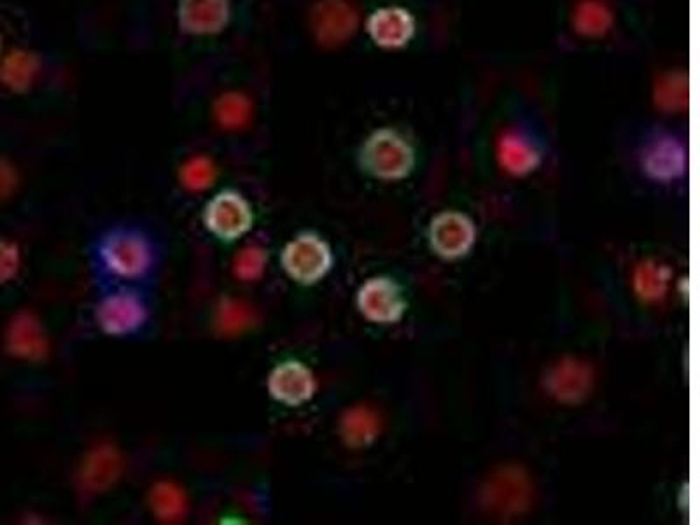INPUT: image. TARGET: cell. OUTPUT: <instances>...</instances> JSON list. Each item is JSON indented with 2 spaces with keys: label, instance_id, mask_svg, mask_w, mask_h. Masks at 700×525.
I'll return each mask as SVG.
<instances>
[{
  "label": "cell",
  "instance_id": "cell-18",
  "mask_svg": "<svg viewBox=\"0 0 700 525\" xmlns=\"http://www.w3.org/2000/svg\"><path fill=\"white\" fill-rule=\"evenodd\" d=\"M216 120L225 130H242L253 118V104L242 93H225L214 106Z\"/></svg>",
  "mask_w": 700,
  "mask_h": 525
},
{
  "label": "cell",
  "instance_id": "cell-15",
  "mask_svg": "<svg viewBox=\"0 0 700 525\" xmlns=\"http://www.w3.org/2000/svg\"><path fill=\"white\" fill-rule=\"evenodd\" d=\"M39 58L25 49H13L0 62V83L13 92H27L39 74Z\"/></svg>",
  "mask_w": 700,
  "mask_h": 525
},
{
  "label": "cell",
  "instance_id": "cell-12",
  "mask_svg": "<svg viewBox=\"0 0 700 525\" xmlns=\"http://www.w3.org/2000/svg\"><path fill=\"white\" fill-rule=\"evenodd\" d=\"M550 393L566 403H577L589 394L592 387V370L586 362L566 359L552 368L546 379Z\"/></svg>",
  "mask_w": 700,
  "mask_h": 525
},
{
  "label": "cell",
  "instance_id": "cell-14",
  "mask_svg": "<svg viewBox=\"0 0 700 525\" xmlns=\"http://www.w3.org/2000/svg\"><path fill=\"white\" fill-rule=\"evenodd\" d=\"M485 496H487L485 503L491 504L494 510L519 512L528 503V480L515 469H505L488 481Z\"/></svg>",
  "mask_w": 700,
  "mask_h": 525
},
{
  "label": "cell",
  "instance_id": "cell-25",
  "mask_svg": "<svg viewBox=\"0 0 700 525\" xmlns=\"http://www.w3.org/2000/svg\"><path fill=\"white\" fill-rule=\"evenodd\" d=\"M20 265L22 258L19 246L10 240L0 239V284L10 283L11 278L16 277Z\"/></svg>",
  "mask_w": 700,
  "mask_h": 525
},
{
  "label": "cell",
  "instance_id": "cell-1",
  "mask_svg": "<svg viewBox=\"0 0 700 525\" xmlns=\"http://www.w3.org/2000/svg\"><path fill=\"white\" fill-rule=\"evenodd\" d=\"M282 265L298 283L312 284L328 272L331 251L319 237L302 235L285 249Z\"/></svg>",
  "mask_w": 700,
  "mask_h": 525
},
{
  "label": "cell",
  "instance_id": "cell-26",
  "mask_svg": "<svg viewBox=\"0 0 700 525\" xmlns=\"http://www.w3.org/2000/svg\"><path fill=\"white\" fill-rule=\"evenodd\" d=\"M16 188H19V174L10 162L0 158V202L10 199Z\"/></svg>",
  "mask_w": 700,
  "mask_h": 525
},
{
  "label": "cell",
  "instance_id": "cell-17",
  "mask_svg": "<svg viewBox=\"0 0 700 525\" xmlns=\"http://www.w3.org/2000/svg\"><path fill=\"white\" fill-rule=\"evenodd\" d=\"M153 512L164 522H178L188 512V499L184 490L173 481H160L152 490Z\"/></svg>",
  "mask_w": 700,
  "mask_h": 525
},
{
  "label": "cell",
  "instance_id": "cell-20",
  "mask_svg": "<svg viewBox=\"0 0 700 525\" xmlns=\"http://www.w3.org/2000/svg\"><path fill=\"white\" fill-rule=\"evenodd\" d=\"M667 270L662 265H656L653 261H644L636 270V289L644 300H659L667 287Z\"/></svg>",
  "mask_w": 700,
  "mask_h": 525
},
{
  "label": "cell",
  "instance_id": "cell-4",
  "mask_svg": "<svg viewBox=\"0 0 700 525\" xmlns=\"http://www.w3.org/2000/svg\"><path fill=\"white\" fill-rule=\"evenodd\" d=\"M123 455L109 443L95 446L81 464V489L88 494H100L111 489L123 475Z\"/></svg>",
  "mask_w": 700,
  "mask_h": 525
},
{
  "label": "cell",
  "instance_id": "cell-11",
  "mask_svg": "<svg viewBox=\"0 0 700 525\" xmlns=\"http://www.w3.org/2000/svg\"><path fill=\"white\" fill-rule=\"evenodd\" d=\"M104 258H106L107 266L116 274L123 275V277H137V275L144 274L149 266L152 252L141 237L118 235L106 243Z\"/></svg>",
  "mask_w": 700,
  "mask_h": 525
},
{
  "label": "cell",
  "instance_id": "cell-13",
  "mask_svg": "<svg viewBox=\"0 0 700 525\" xmlns=\"http://www.w3.org/2000/svg\"><path fill=\"white\" fill-rule=\"evenodd\" d=\"M355 25V16L343 0H323L314 11V28L317 39L324 45H335L349 36Z\"/></svg>",
  "mask_w": 700,
  "mask_h": 525
},
{
  "label": "cell",
  "instance_id": "cell-21",
  "mask_svg": "<svg viewBox=\"0 0 700 525\" xmlns=\"http://www.w3.org/2000/svg\"><path fill=\"white\" fill-rule=\"evenodd\" d=\"M216 179V165L207 156H193L181 168V182L190 191H204Z\"/></svg>",
  "mask_w": 700,
  "mask_h": 525
},
{
  "label": "cell",
  "instance_id": "cell-3",
  "mask_svg": "<svg viewBox=\"0 0 700 525\" xmlns=\"http://www.w3.org/2000/svg\"><path fill=\"white\" fill-rule=\"evenodd\" d=\"M205 223L208 230L221 239H237L253 225V213L249 203L239 193L225 191L208 203L205 211Z\"/></svg>",
  "mask_w": 700,
  "mask_h": 525
},
{
  "label": "cell",
  "instance_id": "cell-8",
  "mask_svg": "<svg viewBox=\"0 0 700 525\" xmlns=\"http://www.w3.org/2000/svg\"><path fill=\"white\" fill-rule=\"evenodd\" d=\"M230 20L228 0H179V22L188 34H218Z\"/></svg>",
  "mask_w": 700,
  "mask_h": 525
},
{
  "label": "cell",
  "instance_id": "cell-22",
  "mask_svg": "<svg viewBox=\"0 0 700 525\" xmlns=\"http://www.w3.org/2000/svg\"><path fill=\"white\" fill-rule=\"evenodd\" d=\"M407 20L403 16V13L398 14L396 11H393V23H389L387 19V11H382V13L375 14L372 20V34L375 36V39L381 40L382 45H393L396 40L405 39L408 36V31L410 28H396V27H407Z\"/></svg>",
  "mask_w": 700,
  "mask_h": 525
},
{
  "label": "cell",
  "instance_id": "cell-10",
  "mask_svg": "<svg viewBox=\"0 0 700 525\" xmlns=\"http://www.w3.org/2000/svg\"><path fill=\"white\" fill-rule=\"evenodd\" d=\"M98 324L109 335H124L135 332L146 319V309L137 296L118 293L109 296L98 307Z\"/></svg>",
  "mask_w": 700,
  "mask_h": 525
},
{
  "label": "cell",
  "instance_id": "cell-7",
  "mask_svg": "<svg viewBox=\"0 0 700 525\" xmlns=\"http://www.w3.org/2000/svg\"><path fill=\"white\" fill-rule=\"evenodd\" d=\"M430 237L431 246L439 256H462L473 246L474 226L461 214H439L431 225Z\"/></svg>",
  "mask_w": 700,
  "mask_h": 525
},
{
  "label": "cell",
  "instance_id": "cell-5",
  "mask_svg": "<svg viewBox=\"0 0 700 525\" xmlns=\"http://www.w3.org/2000/svg\"><path fill=\"white\" fill-rule=\"evenodd\" d=\"M5 347L16 358L27 361H40L48 356L49 342L36 313L22 310L11 319L5 332Z\"/></svg>",
  "mask_w": 700,
  "mask_h": 525
},
{
  "label": "cell",
  "instance_id": "cell-19",
  "mask_svg": "<svg viewBox=\"0 0 700 525\" xmlns=\"http://www.w3.org/2000/svg\"><path fill=\"white\" fill-rule=\"evenodd\" d=\"M216 321L222 335L236 336L253 326L254 312L244 301L225 300L219 305Z\"/></svg>",
  "mask_w": 700,
  "mask_h": 525
},
{
  "label": "cell",
  "instance_id": "cell-9",
  "mask_svg": "<svg viewBox=\"0 0 700 525\" xmlns=\"http://www.w3.org/2000/svg\"><path fill=\"white\" fill-rule=\"evenodd\" d=\"M271 396L286 405L297 406L311 399L315 391L312 371L298 361L282 362L268 379Z\"/></svg>",
  "mask_w": 700,
  "mask_h": 525
},
{
  "label": "cell",
  "instance_id": "cell-2",
  "mask_svg": "<svg viewBox=\"0 0 700 525\" xmlns=\"http://www.w3.org/2000/svg\"><path fill=\"white\" fill-rule=\"evenodd\" d=\"M363 162L375 176L396 179L403 177L412 167V151L393 133L381 132L364 146Z\"/></svg>",
  "mask_w": 700,
  "mask_h": 525
},
{
  "label": "cell",
  "instance_id": "cell-16",
  "mask_svg": "<svg viewBox=\"0 0 700 525\" xmlns=\"http://www.w3.org/2000/svg\"><path fill=\"white\" fill-rule=\"evenodd\" d=\"M381 429V422L375 411L366 406L350 408L341 419V434L350 446H363L373 442Z\"/></svg>",
  "mask_w": 700,
  "mask_h": 525
},
{
  "label": "cell",
  "instance_id": "cell-6",
  "mask_svg": "<svg viewBox=\"0 0 700 525\" xmlns=\"http://www.w3.org/2000/svg\"><path fill=\"white\" fill-rule=\"evenodd\" d=\"M361 312L373 323H396L405 312V301L389 278H372L361 287L358 296Z\"/></svg>",
  "mask_w": 700,
  "mask_h": 525
},
{
  "label": "cell",
  "instance_id": "cell-24",
  "mask_svg": "<svg viewBox=\"0 0 700 525\" xmlns=\"http://www.w3.org/2000/svg\"><path fill=\"white\" fill-rule=\"evenodd\" d=\"M503 164L511 172L522 174L536 165V155L526 144L515 139H506L502 151Z\"/></svg>",
  "mask_w": 700,
  "mask_h": 525
},
{
  "label": "cell",
  "instance_id": "cell-23",
  "mask_svg": "<svg viewBox=\"0 0 700 525\" xmlns=\"http://www.w3.org/2000/svg\"><path fill=\"white\" fill-rule=\"evenodd\" d=\"M265 266L266 252L262 248H257V246H249V248L242 249L237 254L236 263H233L237 277L248 281V283L262 277Z\"/></svg>",
  "mask_w": 700,
  "mask_h": 525
}]
</instances>
